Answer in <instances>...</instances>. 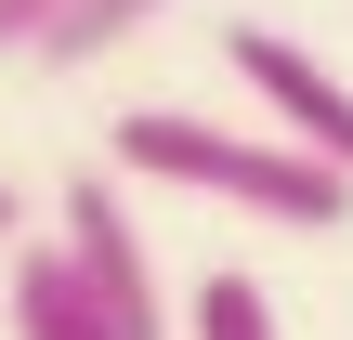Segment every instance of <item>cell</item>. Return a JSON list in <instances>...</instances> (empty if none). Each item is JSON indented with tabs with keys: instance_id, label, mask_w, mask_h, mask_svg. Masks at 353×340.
<instances>
[{
	"instance_id": "cell-1",
	"label": "cell",
	"mask_w": 353,
	"mask_h": 340,
	"mask_svg": "<svg viewBox=\"0 0 353 340\" xmlns=\"http://www.w3.org/2000/svg\"><path fill=\"white\" fill-rule=\"evenodd\" d=\"M105 157L144 170V183L236 197V210H262V223H288V236L353 223V170H327V157L288 144V131H210V118H183V105H131V118L105 131Z\"/></svg>"
},
{
	"instance_id": "cell-2",
	"label": "cell",
	"mask_w": 353,
	"mask_h": 340,
	"mask_svg": "<svg viewBox=\"0 0 353 340\" xmlns=\"http://www.w3.org/2000/svg\"><path fill=\"white\" fill-rule=\"evenodd\" d=\"M65 249H79V275L105 288L118 340H170V301H157V262H144V223H131V197H118L105 170H65Z\"/></svg>"
},
{
	"instance_id": "cell-3",
	"label": "cell",
	"mask_w": 353,
	"mask_h": 340,
	"mask_svg": "<svg viewBox=\"0 0 353 340\" xmlns=\"http://www.w3.org/2000/svg\"><path fill=\"white\" fill-rule=\"evenodd\" d=\"M223 52H236V79L288 118V144H314L327 170H353V79H327V66H314L301 39H275V26H236Z\"/></svg>"
},
{
	"instance_id": "cell-4",
	"label": "cell",
	"mask_w": 353,
	"mask_h": 340,
	"mask_svg": "<svg viewBox=\"0 0 353 340\" xmlns=\"http://www.w3.org/2000/svg\"><path fill=\"white\" fill-rule=\"evenodd\" d=\"M13 340H118L105 288L79 275L65 236H52V249H13Z\"/></svg>"
},
{
	"instance_id": "cell-5",
	"label": "cell",
	"mask_w": 353,
	"mask_h": 340,
	"mask_svg": "<svg viewBox=\"0 0 353 340\" xmlns=\"http://www.w3.org/2000/svg\"><path fill=\"white\" fill-rule=\"evenodd\" d=\"M144 13H170V0H65V13H52V39H39V66H105Z\"/></svg>"
},
{
	"instance_id": "cell-6",
	"label": "cell",
	"mask_w": 353,
	"mask_h": 340,
	"mask_svg": "<svg viewBox=\"0 0 353 340\" xmlns=\"http://www.w3.org/2000/svg\"><path fill=\"white\" fill-rule=\"evenodd\" d=\"M183 340H275V301H262V275H210L196 301H183Z\"/></svg>"
},
{
	"instance_id": "cell-7",
	"label": "cell",
	"mask_w": 353,
	"mask_h": 340,
	"mask_svg": "<svg viewBox=\"0 0 353 340\" xmlns=\"http://www.w3.org/2000/svg\"><path fill=\"white\" fill-rule=\"evenodd\" d=\"M0 236H26V210H13V183H0Z\"/></svg>"
}]
</instances>
